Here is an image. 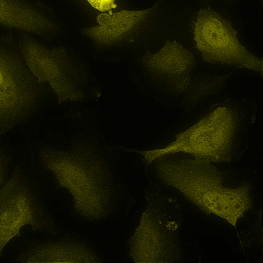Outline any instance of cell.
Masks as SVG:
<instances>
[{
	"mask_svg": "<svg viewBox=\"0 0 263 263\" xmlns=\"http://www.w3.org/2000/svg\"><path fill=\"white\" fill-rule=\"evenodd\" d=\"M156 173L166 185L176 190L197 208L216 216L236 229L251 209L247 185L229 184L214 163L189 156L154 160Z\"/></svg>",
	"mask_w": 263,
	"mask_h": 263,
	"instance_id": "6da1fadb",
	"label": "cell"
},
{
	"mask_svg": "<svg viewBox=\"0 0 263 263\" xmlns=\"http://www.w3.org/2000/svg\"><path fill=\"white\" fill-rule=\"evenodd\" d=\"M41 168L69 196L76 213L89 221L104 219L116 204V186L108 165L85 152L44 147L38 153Z\"/></svg>",
	"mask_w": 263,
	"mask_h": 263,
	"instance_id": "7a4b0ae2",
	"label": "cell"
},
{
	"mask_svg": "<svg viewBox=\"0 0 263 263\" xmlns=\"http://www.w3.org/2000/svg\"><path fill=\"white\" fill-rule=\"evenodd\" d=\"M239 128V116L231 107L221 106L204 115L161 148L143 154L148 163L163 156L189 155L212 163L230 160Z\"/></svg>",
	"mask_w": 263,
	"mask_h": 263,
	"instance_id": "3957f363",
	"label": "cell"
},
{
	"mask_svg": "<svg viewBox=\"0 0 263 263\" xmlns=\"http://www.w3.org/2000/svg\"><path fill=\"white\" fill-rule=\"evenodd\" d=\"M35 177L31 166L17 165L0 189V256L25 227L40 232L57 231Z\"/></svg>",
	"mask_w": 263,
	"mask_h": 263,
	"instance_id": "277c9868",
	"label": "cell"
},
{
	"mask_svg": "<svg viewBox=\"0 0 263 263\" xmlns=\"http://www.w3.org/2000/svg\"><path fill=\"white\" fill-rule=\"evenodd\" d=\"M38 82L24 61L18 41L0 34V138L35 112L40 100Z\"/></svg>",
	"mask_w": 263,
	"mask_h": 263,
	"instance_id": "5b68a950",
	"label": "cell"
},
{
	"mask_svg": "<svg viewBox=\"0 0 263 263\" xmlns=\"http://www.w3.org/2000/svg\"><path fill=\"white\" fill-rule=\"evenodd\" d=\"M193 30L195 47L205 61L262 73V60L246 48L232 26L216 10H200Z\"/></svg>",
	"mask_w": 263,
	"mask_h": 263,
	"instance_id": "8992f818",
	"label": "cell"
},
{
	"mask_svg": "<svg viewBox=\"0 0 263 263\" xmlns=\"http://www.w3.org/2000/svg\"><path fill=\"white\" fill-rule=\"evenodd\" d=\"M148 63L166 86V94L177 99L198 97L210 87L213 80L197 79L193 76L195 61L192 53L176 41H166L156 52L148 56Z\"/></svg>",
	"mask_w": 263,
	"mask_h": 263,
	"instance_id": "52a82bcc",
	"label": "cell"
},
{
	"mask_svg": "<svg viewBox=\"0 0 263 263\" xmlns=\"http://www.w3.org/2000/svg\"><path fill=\"white\" fill-rule=\"evenodd\" d=\"M156 208L142 213L129 241V254L136 262H164L177 259L178 245L173 221Z\"/></svg>",
	"mask_w": 263,
	"mask_h": 263,
	"instance_id": "ba28073f",
	"label": "cell"
},
{
	"mask_svg": "<svg viewBox=\"0 0 263 263\" xmlns=\"http://www.w3.org/2000/svg\"><path fill=\"white\" fill-rule=\"evenodd\" d=\"M0 27L40 36L50 35L58 29L35 0H0Z\"/></svg>",
	"mask_w": 263,
	"mask_h": 263,
	"instance_id": "9c48e42d",
	"label": "cell"
},
{
	"mask_svg": "<svg viewBox=\"0 0 263 263\" xmlns=\"http://www.w3.org/2000/svg\"><path fill=\"white\" fill-rule=\"evenodd\" d=\"M99 258L87 244L79 240L58 239L37 243L20 253L17 262H97Z\"/></svg>",
	"mask_w": 263,
	"mask_h": 263,
	"instance_id": "30bf717a",
	"label": "cell"
},
{
	"mask_svg": "<svg viewBox=\"0 0 263 263\" xmlns=\"http://www.w3.org/2000/svg\"><path fill=\"white\" fill-rule=\"evenodd\" d=\"M157 4L141 10H121L100 12L96 25L84 29L83 33L92 41L102 45L114 44L123 39L138 25L148 18Z\"/></svg>",
	"mask_w": 263,
	"mask_h": 263,
	"instance_id": "8fae6325",
	"label": "cell"
},
{
	"mask_svg": "<svg viewBox=\"0 0 263 263\" xmlns=\"http://www.w3.org/2000/svg\"><path fill=\"white\" fill-rule=\"evenodd\" d=\"M89 5L100 12L112 11L117 7L115 0H86Z\"/></svg>",
	"mask_w": 263,
	"mask_h": 263,
	"instance_id": "7c38bea8",
	"label": "cell"
},
{
	"mask_svg": "<svg viewBox=\"0 0 263 263\" xmlns=\"http://www.w3.org/2000/svg\"><path fill=\"white\" fill-rule=\"evenodd\" d=\"M10 161L8 153L0 147V189L4 184Z\"/></svg>",
	"mask_w": 263,
	"mask_h": 263,
	"instance_id": "4fadbf2b",
	"label": "cell"
}]
</instances>
